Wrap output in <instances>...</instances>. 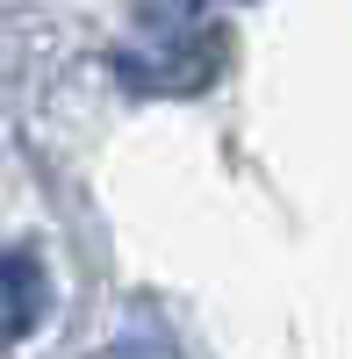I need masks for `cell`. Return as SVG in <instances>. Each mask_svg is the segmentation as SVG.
<instances>
[{
	"instance_id": "cell-1",
	"label": "cell",
	"mask_w": 352,
	"mask_h": 359,
	"mask_svg": "<svg viewBox=\"0 0 352 359\" xmlns=\"http://www.w3.org/2000/svg\"><path fill=\"white\" fill-rule=\"evenodd\" d=\"M43 302H50V280L29 252H0V345L29 338L43 323Z\"/></svg>"
}]
</instances>
